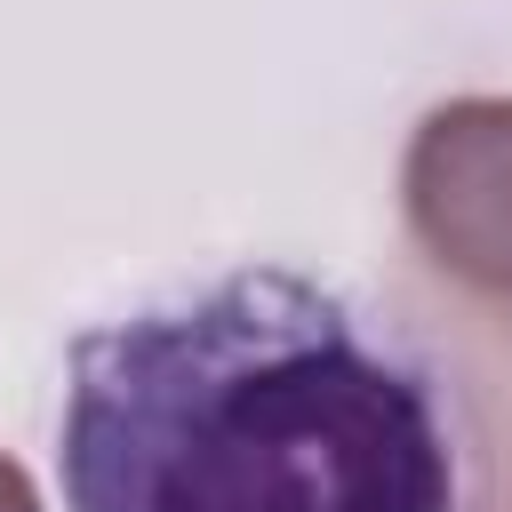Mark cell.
I'll list each match as a JSON object with an SVG mask.
<instances>
[{
    "instance_id": "obj_1",
    "label": "cell",
    "mask_w": 512,
    "mask_h": 512,
    "mask_svg": "<svg viewBox=\"0 0 512 512\" xmlns=\"http://www.w3.org/2000/svg\"><path fill=\"white\" fill-rule=\"evenodd\" d=\"M64 512H456V432L352 296L256 264L72 344Z\"/></svg>"
},
{
    "instance_id": "obj_2",
    "label": "cell",
    "mask_w": 512,
    "mask_h": 512,
    "mask_svg": "<svg viewBox=\"0 0 512 512\" xmlns=\"http://www.w3.org/2000/svg\"><path fill=\"white\" fill-rule=\"evenodd\" d=\"M400 208L456 288L512 304V96H456L424 112L400 160Z\"/></svg>"
},
{
    "instance_id": "obj_3",
    "label": "cell",
    "mask_w": 512,
    "mask_h": 512,
    "mask_svg": "<svg viewBox=\"0 0 512 512\" xmlns=\"http://www.w3.org/2000/svg\"><path fill=\"white\" fill-rule=\"evenodd\" d=\"M0 512H40V496H32V480L0 456Z\"/></svg>"
}]
</instances>
